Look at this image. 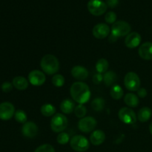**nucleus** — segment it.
<instances>
[{
	"label": "nucleus",
	"mask_w": 152,
	"mask_h": 152,
	"mask_svg": "<svg viewBox=\"0 0 152 152\" xmlns=\"http://www.w3.org/2000/svg\"><path fill=\"white\" fill-rule=\"evenodd\" d=\"M86 113H87V108H86V106L83 105V104H80V105H78L77 106L75 107L74 114H75V115L77 116L78 118H84Z\"/></svg>",
	"instance_id": "28"
},
{
	"label": "nucleus",
	"mask_w": 152,
	"mask_h": 152,
	"mask_svg": "<svg viewBox=\"0 0 152 152\" xmlns=\"http://www.w3.org/2000/svg\"><path fill=\"white\" fill-rule=\"evenodd\" d=\"M131 25L126 21L119 20L112 25L111 28V34L116 37H123L125 36L129 35L131 31Z\"/></svg>",
	"instance_id": "4"
},
{
	"label": "nucleus",
	"mask_w": 152,
	"mask_h": 152,
	"mask_svg": "<svg viewBox=\"0 0 152 152\" xmlns=\"http://www.w3.org/2000/svg\"><path fill=\"white\" fill-rule=\"evenodd\" d=\"M14 117L15 120H16L18 123H22V124H25L27 122V119H28L26 113L24 111H22V110H17V111L15 112Z\"/></svg>",
	"instance_id": "27"
},
{
	"label": "nucleus",
	"mask_w": 152,
	"mask_h": 152,
	"mask_svg": "<svg viewBox=\"0 0 152 152\" xmlns=\"http://www.w3.org/2000/svg\"><path fill=\"white\" fill-rule=\"evenodd\" d=\"M140 56L145 60L152 59V42H147L141 45L138 50Z\"/></svg>",
	"instance_id": "15"
},
{
	"label": "nucleus",
	"mask_w": 152,
	"mask_h": 152,
	"mask_svg": "<svg viewBox=\"0 0 152 152\" xmlns=\"http://www.w3.org/2000/svg\"><path fill=\"white\" fill-rule=\"evenodd\" d=\"M97 122L94 117H86L82 118L78 123V128L83 133H89L94 130Z\"/></svg>",
	"instance_id": "9"
},
{
	"label": "nucleus",
	"mask_w": 152,
	"mask_h": 152,
	"mask_svg": "<svg viewBox=\"0 0 152 152\" xmlns=\"http://www.w3.org/2000/svg\"><path fill=\"white\" fill-rule=\"evenodd\" d=\"M28 80L31 85L35 86H40L45 83L46 77L43 72L39 70L31 71L28 74Z\"/></svg>",
	"instance_id": "11"
},
{
	"label": "nucleus",
	"mask_w": 152,
	"mask_h": 152,
	"mask_svg": "<svg viewBox=\"0 0 152 152\" xmlns=\"http://www.w3.org/2000/svg\"><path fill=\"white\" fill-rule=\"evenodd\" d=\"M60 109L64 114H71L75 109V104L70 99H64L60 104Z\"/></svg>",
	"instance_id": "19"
},
{
	"label": "nucleus",
	"mask_w": 152,
	"mask_h": 152,
	"mask_svg": "<svg viewBox=\"0 0 152 152\" xmlns=\"http://www.w3.org/2000/svg\"><path fill=\"white\" fill-rule=\"evenodd\" d=\"M12 84L16 89L20 91L25 90L28 87V81L25 77H21V76L14 77L13 82H12Z\"/></svg>",
	"instance_id": "18"
},
{
	"label": "nucleus",
	"mask_w": 152,
	"mask_h": 152,
	"mask_svg": "<svg viewBox=\"0 0 152 152\" xmlns=\"http://www.w3.org/2000/svg\"><path fill=\"white\" fill-rule=\"evenodd\" d=\"M71 75L78 80H85L88 77V71L84 67L77 65L71 69Z\"/></svg>",
	"instance_id": "16"
},
{
	"label": "nucleus",
	"mask_w": 152,
	"mask_h": 152,
	"mask_svg": "<svg viewBox=\"0 0 152 152\" xmlns=\"http://www.w3.org/2000/svg\"><path fill=\"white\" fill-rule=\"evenodd\" d=\"M105 20L108 24H114L117 22V14L114 12L110 11L105 14Z\"/></svg>",
	"instance_id": "32"
},
{
	"label": "nucleus",
	"mask_w": 152,
	"mask_h": 152,
	"mask_svg": "<svg viewBox=\"0 0 152 152\" xmlns=\"http://www.w3.org/2000/svg\"><path fill=\"white\" fill-rule=\"evenodd\" d=\"M124 84L129 91H137L140 88V79L136 73L129 72L125 76Z\"/></svg>",
	"instance_id": "6"
},
{
	"label": "nucleus",
	"mask_w": 152,
	"mask_h": 152,
	"mask_svg": "<svg viewBox=\"0 0 152 152\" xmlns=\"http://www.w3.org/2000/svg\"><path fill=\"white\" fill-rule=\"evenodd\" d=\"M124 102L129 108H135L139 105V98L133 93H129L126 94L124 97Z\"/></svg>",
	"instance_id": "20"
},
{
	"label": "nucleus",
	"mask_w": 152,
	"mask_h": 152,
	"mask_svg": "<svg viewBox=\"0 0 152 152\" xmlns=\"http://www.w3.org/2000/svg\"><path fill=\"white\" fill-rule=\"evenodd\" d=\"M40 111L45 117H51L56 113V108L51 104H45L41 107Z\"/></svg>",
	"instance_id": "23"
},
{
	"label": "nucleus",
	"mask_w": 152,
	"mask_h": 152,
	"mask_svg": "<svg viewBox=\"0 0 152 152\" xmlns=\"http://www.w3.org/2000/svg\"><path fill=\"white\" fill-rule=\"evenodd\" d=\"M15 108L10 102H4L0 104V120H9L15 114Z\"/></svg>",
	"instance_id": "10"
},
{
	"label": "nucleus",
	"mask_w": 152,
	"mask_h": 152,
	"mask_svg": "<svg viewBox=\"0 0 152 152\" xmlns=\"http://www.w3.org/2000/svg\"><path fill=\"white\" fill-rule=\"evenodd\" d=\"M142 40L140 34L137 32H132L126 36L125 45L129 48H135L140 45Z\"/></svg>",
	"instance_id": "14"
},
{
	"label": "nucleus",
	"mask_w": 152,
	"mask_h": 152,
	"mask_svg": "<svg viewBox=\"0 0 152 152\" xmlns=\"http://www.w3.org/2000/svg\"><path fill=\"white\" fill-rule=\"evenodd\" d=\"M71 147L77 152H85L89 148V142L87 138L82 135H75L70 141Z\"/></svg>",
	"instance_id": "5"
},
{
	"label": "nucleus",
	"mask_w": 152,
	"mask_h": 152,
	"mask_svg": "<svg viewBox=\"0 0 152 152\" xmlns=\"http://www.w3.org/2000/svg\"><path fill=\"white\" fill-rule=\"evenodd\" d=\"M13 89V84H11L9 82H4L2 85H1V90L5 93H8V92L11 91Z\"/></svg>",
	"instance_id": "33"
},
{
	"label": "nucleus",
	"mask_w": 152,
	"mask_h": 152,
	"mask_svg": "<svg viewBox=\"0 0 152 152\" xmlns=\"http://www.w3.org/2000/svg\"><path fill=\"white\" fill-rule=\"evenodd\" d=\"M91 107L94 111H101L105 107V100L102 97H98L91 102Z\"/></svg>",
	"instance_id": "26"
},
{
	"label": "nucleus",
	"mask_w": 152,
	"mask_h": 152,
	"mask_svg": "<svg viewBox=\"0 0 152 152\" xmlns=\"http://www.w3.org/2000/svg\"><path fill=\"white\" fill-rule=\"evenodd\" d=\"M117 76L114 71H107L103 75V81L106 86H111L117 81Z\"/></svg>",
	"instance_id": "22"
},
{
	"label": "nucleus",
	"mask_w": 152,
	"mask_h": 152,
	"mask_svg": "<svg viewBox=\"0 0 152 152\" xmlns=\"http://www.w3.org/2000/svg\"><path fill=\"white\" fill-rule=\"evenodd\" d=\"M123 90L121 88V86H118V85H115L113 86L110 90V94L111 96L114 99L118 100L120 99L123 96Z\"/></svg>",
	"instance_id": "24"
},
{
	"label": "nucleus",
	"mask_w": 152,
	"mask_h": 152,
	"mask_svg": "<svg viewBox=\"0 0 152 152\" xmlns=\"http://www.w3.org/2000/svg\"><path fill=\"white\" fill-rule=\"evenodd\" d=\"M72 99L79 104H85L90 99L91 91L85 83L77 82L73 83L70 89Z\"/></svg>",
	"instance_id": "1"
},
{
	"label": "nucleus",
	"mask_w": 152,
	"mask_h": 152,
	"mask_svg": "<svg viewBox=\"0 0 152 152\" xmlns=\"http://www.w3.org/2000/svg\"><path fill=\"white\" fill-rule=\"evenodd\" d=\"M40 66L45 74L53 75L59 71V62L55 56L52 54H46L41 59Z\"/></svg>",
	"instance_id": "2"
},
{
	"label": "nucleus",
	"mask_w": 152,
	"mask_h": 152,
	"mask_svg": "<svg viewBox=\"0 0 152 152\" xmlns=\"http://www.w3.org/2000/svg\"><path fill=\"white\" fill-rule=\"evenodd\" d=\"M56 140L60 145H65L70 141V136L66 132H61L57 136Z\"/></svg>",
	"instance_id": "30"
},
{
	"label": "nucleus",
	"mask_w": 152,
	"mask_h": 152,
	"mask_svg": "<svg viewBox=\"0 0 152 152\" xmlns=\"http://www.w3.org/2000/svg\"><path fill=\"white\" fill-rule=\"evenodd\" d=\"M118 116L120 120L125 124L127 125L134 124L137 120V117L134 111L129 107L122 108L119 111Z\"/></svg>",
	"instance_id": "8"
},
{
	"label": "nucleus",
	"mask_w": 152,
	"mask_h": 152,
	"mask_svg": "<svg viewBox=\"0 0 152 152\" xmlns=\"http://www.w3.org/2000/svg\"><path fill=\"white\" fill-rule=\"evenodd\" d=\"M39 132L38 126L34 122H26L22 128V132L25 137L28 138H34Z\"/></svg>",
	"instance_id": "13"
},
{
	"label": "nucleus",
	"mask_w": 152,
	"mask_h": 152,
	"mask_svg": "<svg viewBox=\"0 0 152 152\" xmlns=\"http://www.w3.org/2000/svg\"><path fill=\"white\" fill-rule=\"evenodd\" d=\"M119 0H107L106 1V4L108 7H111V8H114L118 4Z\"/></svg>",
	"instance_id": "36"
},
{
	"label": "nucleus",
	"mask_w": 152,
	"mask_h": 152,
	"mask_svg": "<svg viewBox=\"0 0 152 152\" xmlns=\"http://www.w3.org/2000/svg\"><path fill=\"white\" fill-rule=\"evenodd\" d=\"M109 67L108 62L105 59H99L96 64V69L99 74H105L107 72Z\"/></svg>",
	"instance_id": "25"
},
{
	"label": "nucleus",
	"mask_w": 152,
	"mask_h": 152,
	"mask_svg": "<svg viewBox=\"0 0 152 152\" xmlns=\"http://www.w3.org/2000/svg\"><path fill=\"white\" fill-rule=\"evenodd\" d=\"M68 124V119L62 114H56L50 120V128L56 133L63 132L66 129Z\"/></svg>",
	"instance_id": "3"
},
{
	"label": "nucleus",
	"mask_w": 152,
	"mask_h": 152,
	"mask_svg": "<svg viewBox=\"0 0 152 152\" xmlns=\"http://www.w3.org/2000/svg\"><path fill=\"white\" fill-rule=\"evenodd\" d=\"M52 83L56 87H62L65 84V78L62 74H55L52 77Z\"/></svg>",
	"instance_id": "29"
},
{
	"label": "nucleus",
	"mask_w": 152,
	"mask_h": 152,
	"mask_svg": "<svg viewBox=\"0 0 152 152\" xmlns=\"http://www.w3.org/2000/svg\"><path fill=\"white\" fill-rule=\"evenodd\" d=\"M34 152H55V150L50 144H43L39 146Z\"/></svg>",
	"instance_id": "31"
},
{
	"label": "nucleus",
	"mask_w": 152,
	"mask_h": 152,
	"mask_svg": "<svg viewBox=\"0 0 152 152\" xmlns=\"http://www.w3.org/2000/svg\"><path fill=\"white\" fill-rule=\"evenodd\" d=\"M105 140V134L102 130H96L90 136V141L93 145H99L103 143Z\"/></svg>",
	"instance_id": "17"
},
{
	"label": "nucleus",
	"mask_w": 152,
	"mask_h": 152,
	"mask_svg": "<svg viewBox=\"0 0 152 152\" xmlns=\"http://www.w3.org/2000/svg\"><path fill=\"white\" fill-rule=\"evenodd\" d=\"M88 9L94 16H101L106 12L107 4L102 0H90L88 2Z\"/></svg>",
	"instance_id": "7"
},
{
	"label": "nucleus",
	"mask_w": 152,
	"mask_h": 152,
	"mask_svg": "<svg viewBox=\"0 0 152 152\" xmlns=\"http://www.w3.org/2000/svg\"><path fill=\"white\" fill-rule=\"evenodd\" d=\"M147 91L144 88H140L137 90V96L140 98H144L147 96Z\"/></svg>",
	"instance_id": "35"
},
{
	"label": "nucleus",
	"mask_w": 152,
	"mask_h": 152,
	"mask_svg": "<svg viewBox=\"0 0 152 152\" xmlns=\"http://www.w3.org/2000/svg\"><path fill=\"white\" fill-rule=\"evenodd\" d=\"M152 116V111L148 107H143L140 109L137 114V119L142 123L148 121Z\"/></svg>",
	"instance_id": "21"
},
{
	"label": "nucleus",
	"mask_w": 152,
	"mask_h": 152,
	"mask_svg": "<svg viewBox=\"0 0 152 152\" xmlns=\"http://www.w3.org/2000/svg\"><path fill=\"white\" fill-rule=\"evenodd\" d=\"M110 33V28L108 25L105 23H99L95 25L92 31L94 37L99 39H103L106 38Z\"/></svg>",
	"instance_id": "12"
},
{
	"label": "nucleus",
	"mask_w": 152,
	"mask_h": 152,
	"mask_svg": "<svg viewBox=\"0 0 152 152\" xmlns=\"http://www.w3.org/2000/svg\"><path fill=\"white\" fill-rule=\"evenodd\" d=\"M149 131H150V132H151V134H152V122H151V124H150V126H149Z\"/></svg>",
	"instance_id": "37"
},
{
	"label": "nucleus",
	"mask_w": 152,
	"mask_h": 152,
	"mask_svg": "<svg viewBox=\"0 0 152 152\" xmlns=\"http://www.w3.org/2000/svg\"><path fill=\"white\" fill-rule=\"evenodd\" d=\"M92 80H93V83H94V84L98 85L103 80V76L101 74H99V73H98V74H95V75L94 76Z\"/></svg>",
	"instance_id": "34"
}]
</instances>
